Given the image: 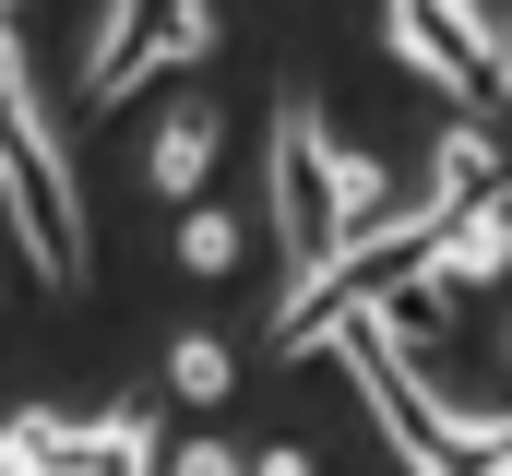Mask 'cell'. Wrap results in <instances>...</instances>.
<instances>
[{
	"label": "cell",
	"instance_id": "cell-11",
	"mask_svg": "<svg viewBox=\"0 0 512 476\" xmlns=\"http://www.w3.org/2000/svg\"><path fill=\"white\" fill-rule=\"evenodd\" d=\"M155 465H167V441H155V417H143V405H120V417L96 429V453H84L72 476H155Z\"/></svg>",
	"mask_w": 512,
	"mask_h": 476
},
{
	"label": "cell",
	"instance_id": "cell-8",
	"mask_svg": "<svg viewBox=\"0 0 512 476\" xmlns=\"http://www.w3.org/2000/svg\"><path fill=\"white\" fill-rule=\"evenodd\" d=\"M501 191V131L489 119H453L441 131V167H429V215H465V203H489Z\"/></svg>",
	"mask_w": 512,
	"mask_h": 476
},
{
	"label": "cell",
	"instance_id": "cell-1",
	"mask_svg": "<svg viewBox=\"0 0 512 476\" xmlns=\"http://www.w3.org/2000/svg\"><path fill=\"white\" fill-rule=\"evenodd\" d=\"M334 357H346V381H358V405L382 417V441L405 453V476H512V405H441L429 393V369L417 346L393 334L382 310H358V322H334Z\"/></svg>",
	"mask_w": 512,
	"mask_h": 476
},
{
	"label": "cell",
	"instance_id": "cell-17",
	"mask_svg": "<svg viewBox=\"0 0 512 476\" xmlns=\"http://www.w3.org/2000/svg\"><path fill=\"white\" fill-rule=\"evenodd\" d=\"M501 60H512V12H501Z\"/></svg>",
	"mask_w": 512,
	"mask_h": 476
},
{
	"label": "cell",
	"instance_id": "cell-6",
	"mask_svg": "<svg viewBox=\"0 0 512 476\" xmlns=\"http://www.w3.org/2000/svg\"><path fill=\"white\" fill-rule=\"evenodd\" d=\"M382 48L405 72H429L441 96H512L501 24H489L477 0H382Z\"/></svg>",
	"mask_w": 512,
	"mask_h": 476
},
{
	"label": "cell",
	"instance_id": "cell-15",
	"mask_svg": "<svg viewBox=\"0 0 512 476\" xmlns=\"http://www.w3.org/2000/svg\"><path fill=\"white\" fill-rule=\"evenodd\" d=\"M251 476H310V453H262V465Z\"/></svg>",
	"mask_w": 512,
	"mask_h": 476
},
{
	"label": "cell",
	"instance_id": "cell-5",
	"mask_svg": "<svg viewBox=\"0 0 512 476\" xmlns=\"http://www.w3.org/2000/svg\"><path fill=\"white\" fill-rule=\"evenodd\" d=\"M215 48V0H108L84 36V108H120L155 72H191Z\"/></svg>",
	"mask_w": 512,
	"mask_h": 476
},
{
	"label": "cell",
	"instance_id": "cell-13",
	"mask_svg": "<svg viewBox=\"0 0 512 476\" xmlns=\"http://www.w3.org/2000/svg\"><path fill=\"white\" fill-rule=\"evenodd\" d=\"M179 262H191V274H227V262H239V227L191 203V215H179Z\"/></svg>",
	"mask_w": 512,
	"mask_h": 476
},
{
	"label": "cell",
	"instance_id": "cell-2",
	"mask_svg": "<svg viewBox=\"0 0 512 476\" xmlns=\"http://www.w3.org/2000/svg\"><path fill=\"white\" fill-rule=\"evenodd\" d=\"M0 215H12L24 262H36L48 286L84 274V179H72V155H60L48 108H36V84H24L12 24H0Z\"/></svg>",
	"mask_w": 512,
	"mask_h": 476
},
{
	"label": "cell",
	"instance_id": "cell-9",
	"mask_svg": "<svg viewBox=\"0 0 512 476\" xmlns=\"http://www.w3.org/2000/svg\"><path fill=\"white\" fill-rule=\"evenodd\" d=\"M215 108H167V131H155V191L167 203H203V179H215Z\"/></svg>",
	"mask_w": 512,
	"mask_h": 476
},
{
	"label": "cell",
	"instance_id": "cell-12",
	"mask_svg": "<svg viewBox=\"0 0 512 476\" xmlns=\"http://www.w3.org/2000/svg\"><path fill=\"white\" fill-rule=\"evenodd\" d=\"M167 393L215 405V393H227V346H215V334H179V346H167Z\"/></svg>",
	"mask_w": 512,
	"mask_h": 476
},
{
	"label": "cell",
	"instance_id": "cell-10",
	"mask_svg": "<svg viewBox=\"0 0 512 476\" xmlns=\"http://www.w3.org/2000/svg\"><path fill=\"white\" fill-rule=\"evenodd\" d=\"M96 429H108V417H0V441H12L36 476H72L84 453H96Z\"/></svg>",
	"mask_w": 512,
	"mask_h": 476
},
{
	"label": "cell",
	"instance_id": "cell-18",
	"mask_svg": "<svg viewBox=\"0 0 512 476\" xmlns=\"http://www.w3.org/2000/svg\"><path fill=\"white\" fill-rule=\"evenodd\" d=\"M0 24H12V12H0Z\"/></svg>",
	"mask_w": 512,
	"mask_h": 476
},
{
	"label": "cell",
	"instance_id": "cell-7",
	"mask_svg": "<svg viewBox=\"0 0 512 476\" xmlns=\"http://www.w3.org/2000/svg\"><path fill=\"white\" fill-rule=\"evenodd\" d=\"M453 286H501L512 274V203L489 191V203H465V215H441V250H429Z\"/></svg>",
	"mask_w": 512,
	"mask_h": 476
},
{
	"label": "cell",
	"instance_id": "cell-14",
	"mask_svg": "<svg viewBox=\"0 0 512 476\" xmlns=\"http://www.w3.org/2000/svg\"><path fill=\"white\" fill-rule=\"evenodd\" d=\"M155 476H251V465H239V453H215V441H191V453H167Z\"/></svg>",
	"mask_w": 512,
	"mask_h": 476
},
{
	"label": "cell",
	"instance_id": "cell-3",
	"mask_svg": "<svg viewBox=\"0 0 512 476\" xmlns=\"http://www.w3.org/2000/svg\"><path fill=\"white\" fill-rule=\"evenodd\" d=\"M441 250V215L429 203H405L393 227H370V238H346L322 274H298V298H274V357H298V346H334V322H358V310H382L393 286L417 274Z\"/></svg>",
	"mask_w": 512,
	"mask_h": 476
},
{
	"label": "cell",
	"instance_id": "cell-4",
	"mask_svg": "<svg viewBox=\"0 0 512 476\" xmlns=\"http://www.w3.org/2000/svg\"><path fill=\"white\" fill-rule=\"evenodd\" d=\"M274 250H286V286L346 250V179H334V131L310 96L274 108Z\"/></svg>",
	"mask_w": 512,
	"mask_h": 476
},
{
	"label": "cell",
	"instance_id": "cell-16",
	"mask_svg": "<svg viewBox=\"0 0 512 476\" xmlns=\"http://www.w3.org/2000/svg\"><path fill=\"white\" fill-rule=\"evenodd\" d=\"M0 476H36V465H24V453H12V441H0Z\"/></svg>",
	"mask_w": 512,
	"mask_h": 476
}]
</instances>
